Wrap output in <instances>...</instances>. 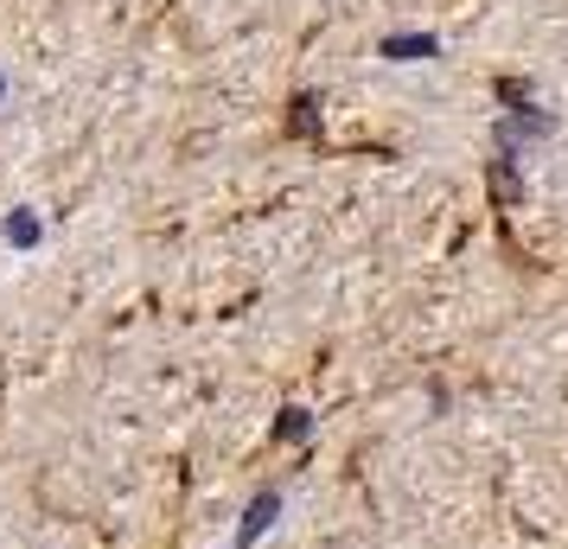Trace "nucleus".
I'll list each match as a JSON object with an SVG mask.
<instances>
[{
  "label": "nucleus",
  "instance_id": "nucleus-1",
  "mask_svg": "<svg viewBox=\"0 0 568 549\" xmlns=\"http://www.w3.org/2000/svg\"><path fill=\"white\" fill-rule=\"evenodd\" d=\"M275 511H282V505H275V492H262L256 505H250V518H243V543H256V537H262V523L275 518Z\"/></svg>",
  "mask_w": 568,
  "mask_h": 549
}]
</instances>
